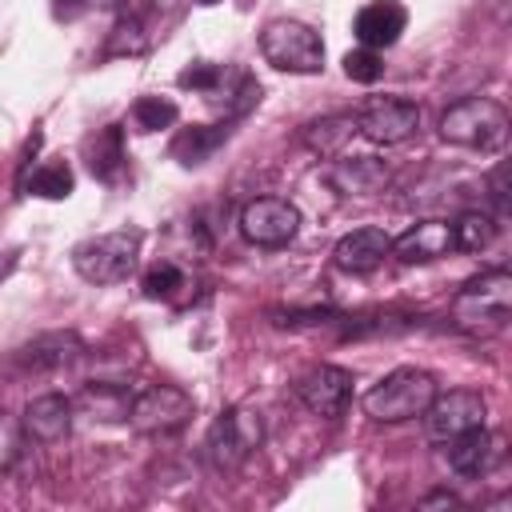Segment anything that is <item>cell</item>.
Instances as JSON below:
<instances>
[{
    "label": "cell",
    "mask_w": 512,
    "mask_h": 512,
    "mask_svg": "<svg viewBox=\"0 0 512 512\" xmlns=\"http://www.w3.org/2000/svg\"><path fill=\"white\" fill-rule=\"evenodd\" d=\"M228 140V124H196V128H180L172 140V156L180 164H204L220 144Z\"/></svg>",
    "instance_id": "cell-20"
},
{
    "label": "cell",
    "mask_w": 512,
    "mask_h": 512,
    "mask_svg": "<svg viewBox=\"0 0 512 512\" xmlns=\"http://www.w3.org/2000/svg\"><path fill=\"white\" fill-rule=\"evenodd\" d=\"M420 508H460V500L452 492H432V496L420 500Z\"/></svg>",
    "instance_id": "cell-31"
},
{
    "label": "cell",
    "mask_w": 512,
    "mask_h": 512,
    "mask_svg": "<svg viewBox=\"0 0 512 512\" xmlns=\"http://www.w3.org/2000/svg\"><path fill=\"white\" fill-rule=\"evenodd\" d=\"M260 440H264V420H260V412H252V408H244V404H232V408H224V412L212 420L208 440H204V456H208L220 472H232V468H240V464L260 448Z\"/></svg>",
    "instance_id": "cell-6"
},
{
    "label": "cell",
    "mask_w": 512,
    "mask_h": 512,
    "mask_svg": "<svg viewBox=\"0 0 512 512\" xmlns=\"http://www.w3.org/2000/svg\"><path fill=\"white\" fill-rule=\"evenodd\" d=\"M496 456H500V440L484 424L480 428H468V432H460L452 440H444V460H448V468L460 480H480L492 468Z\"/></svg>",
    "instance_id": "cell-15"
},
{
    "label": "cell",
    "mask_w": 512,
    "mask_h": 512,
    "mask_svg": "<svg viewBox=\"0 0 512 512\" xmlns=\"http://www.w3.org/2000/svg\"><path fill=\"white\" fill-rule=\"evenodd\" d=\"M176 120H180V108L168 96H140L132 104V124L140 132H160V128H172Z\"/></svg>",
    "instance_id": "cell-25"
},
{
    "label": "cell",
    "mask_w": 512,
    "mask_h": 512,
    "mask_svg": "<svg viewBox=\"0 0 512 512\" xmlns=\"http://www.w3.org/2000/svg\"><path fill=\"white\" fill-rule=\"evenodd\" d=\"M440 392L436 376L424 368H396L384 380H376L364 392V412L376 424H400V420H416L424 416V408L432 404V396Z\"/></svg>",
    "instance_id": "cell-3"
},
{
    "label": "cell",
    "mask_w": 512,
    "mask_h": 512,
    "mask_svg": "<svg viewBox=\"0 0 512 512\" xmlns=\"http://www.w3.org/2000/svg\"><path fill=\"white\" fill-rule=\"evenodd\" d=\"M296 396L312 416L336 420L352 404V372L340 364H316L296 380Z\"/></svg>",
    "instance_id": "cell-11"
},
{
    "label": "cell",
    "mask_w": 512,
    "mask_h": 512,
    "mask_svg": "<svg viewBox=\"0 0 512 512\" xmlns=\"http://www.w3.org/2000/svg\"><path fill=\"white\" fill-rule=\"evenodd\" d=\"M240 232L256 248H284L300 232V208L284 196H256L240 208Z\"/></svg>",
    "instance_id": "cell-9"
},
{
    "label": "cell",
    "mask_w": 512,
    "mask_h": 512,
    "mask_svg": "<svg viewBox=\"0 0 512 512\" xmlns=\"http://www.w3.org/2000/svg\"><path fill=\"white\" fill-rule=\"evenodd\" d=\"M140 260V232H104L88 236L72 248V268L88 284H120L136 272Z\"/></svg>",
    "instance_id": "cell-4"
},
{
    "label": "cell",
    "mask_w": 512,
    "mask_h": 512,
    "mask_svg": "<svg viewBox=\"0 0 512 512\" xmlns=\"http://www.w3.org/2000/svg\"><path fill=\"white\" fill-rule=\"evenodd\" d=\"M144 296L148 300H176L180 296V288H188V276H184V268H176L172 260H160V264H152L148 272H144Z\"/></svg>",
    "instance_id": "cell-26"
},
{
    "label": "cell",
    "mask_w": 512,
    "mask_h": 512,
    "mask_svg": "<svg viewBox=\"0 0 512 512\" xmlns=\"http://www.w3.org/2000/svg\"><path fill=\"white\" fill-rule=\"evenodd\" d=\"M356 136V112H336V116H320L312 124L300 128V144L324 160L344 156V144Z\"/></svg>",
    "instance_id": "cell-19"
},
{
    "label": "cell",
    "mask_w": 512,
    "mask_h": 512,
    "mask_svg": "<svg viewBox=\"0 0 512 512\" xmlns=\"http://www.w3.org/2000/svg\"><path fill=\"white\" fill-rule=\"evenodd\" d=\"M488 416V400L472 388H452V392H436L432 404L424 408V436L432 444H444L468 428H480Z\"/></svg>",
    "instance_id": "cell-10"
},
{
    "label": "cell",
    "mask_w": 512,
    "mask_h": 512,
    "mask_svg": "<svg viewBox=\"0 0 512 512\" xmlns=\"http://www.w3.org/2000/svg\"><path fill=\"white\" fill-rule=\"evenodd\" d=\"M24 188H28L32 196H40V200H68L72 188H76V176H72V168H68L64 160H48V164H40V168L24 180Z\"/></svg>",
    "instance_id": "cell-23"
},
{
    "label": "cell",
    "mask_w": 512,
    "mask_h": 512,
    "mask_svg": "<svg viewBox=\"0 0 512 512\" xmlns=\"http://www.w3.org/2000/svg\"><path fill=\"white\" fill-rule=\"evenodd\" d=\"M448 252H456L452 220H420L404 236L392 240V256L400 264H428V260H440Z\"/></svg>",
    "instance_id": "cell-16"
},
{
    "label": "cell",
    "mask_w": 512,
    "mask_h": 512,
    "mask_svg": "<svg viewBox=\"0 0 512 512\" xmlns=\"http://www.w3.org/2000/svg\"><path fill=\"white\" fill-rule=\"evenodd\" d=\"M152 40H156V32H152V24H148L144 16H124V20L108 32L104 56H108V60H112V56H144V52L152 48Z\"/></svg>",
    "instance_id": "cell-22"
},
{
    "label": "cell",
    "mask_w": 512,
    "mask_h": 512,
    "mask_svg": "<svg viewBox=\"0 0 512 512\" xmlns=\"http://www.w3.org/2000/svg\"><path fill=\"white\" fill-rule=\"evenodd\" d=\"M8 272H12V256H4V260H0V280H4Z\"/></svg>",
    "instance_id": "cell-33"
},
{
    "label": "cell",
    "mask_w": 512,
    "mask_h": 512,
    "mask_svg": "<svg viewBox=\"0 0 512 512\" xmlns=\"http://www.w3.org/2000/svg\"><path fill=\"white\" fill-rule=\"evenodd\" d=\"M512 316V272L508 268H488L452 296V324L476 336L500 332Z\"/></svg>",
    "instance_id": "cell-1"
},
{
    "label": "cell",
    "mask_w": 512,
    "mask_h": 512,
    "mask_svg": "<svg viewBox=\"0 0 512 512\" xmlns=\"http://www.w3.org/2000/svg\"><path fill=\"white\" fill-rule=\"evenodd\" d=\"M192 396L176 384H148L140 392H132L128 400V424L144 436H160V432H176L192 420Z\"/></svg>",
    "instance_id": "cell-7"
},
{
    "label": "cell",
    "mask_w": 512,
    "mask_h": 512,
    "mask_svg": "<svg viewBox=\"0 0 512 512\" xmlns=\"http://www.w3.org/2000/svg\"><path fill=\"white\" fill-rule=\"evenodd\" d=\"M72 416H76V400L60 396V392H44L36 400H28L20 424H24V436L36 440V444H56L72 432Z\"/></svg>",
    "instance_id": "cell-14"
},
{
    "label": "cell",
    "mask_w": 512,
    "mask_h": 512,
    "mask_svg": "<svg viewBox=\"0 0 512 512\" xmlns=\"http://www.w3.org/2000/svg\"><path fill=\"white\" fill-rule=\"evenodd\" d=\"M324 176L340 196H376L392 180V172L380 156H332Z\"/></svg>",
    "instance_id": "cell-13"
},
{
    "label": "cell",
    "mask_w": 512,
    "mask_h": 512,
    "mask_svg": "<svg viewBox=\"0 0 512 512\" xmlns=\"http://www.w3.org/2000/svg\"><path fill=\"white\" fill-rule=\"evenodd\" d=\"M76 12H84V0H60L56 4V16H64V20H72Z\"/></svg>",
    "instance_id": "cell-32"
},
{
    "label": "cell",
    "mask_w": 512,
    "mask_h": 512,
    "mask_svg": "<svg viewBox=\"0 0 512 512\" xmlns=\"http://www.w3.org/2000/svg\"><path fill=\"white\" fill-rule=\"evenodd\" d=\"M388 256H392V236L384 228H372V224L340 236L336 248H332V264L344 268V272H372Z\"/></svg>",
    "instance_id": "cell-18"
},
{
    "label": "cell",
    "mask_w": 512,
    "mask_h": 512,
    "mask_svg": "<svg viewBox=\"0 0 512 512\" xmlns=\"http://www.w3.org/2000/svg\"><path fill=\"white\" fill-rule=\"evenodd\" d=\"M452 236H456V252H484L496 240V220L488 212L468 208L452 220Z\"/></svg>",
    "instance_id": "cell-24"
},
{
    "label": "cell",
    "mask_w": 512,
    "mask_h": 512,
    "mask_svg": "<svg viewBox=\"0 0 512 512\" xmlns=\"http://www.w3.org/2000/svg\"><path fill=\"white\" fill-rule=\"evenodd\" d=\"M24 448V424L12 412H0V472H8L20 460Z\"/></svg>",
    "instance_id": "cell-29"
},
{
    "label": "cell",
    "mask_w": 512,
    "mask_h": 512,
    "mask_svg": "<svg viewBox=\"0 0 512 512\" xmlns=\"http://www.w3.org/2000/svg\"><path fill=\"white\" fill-rule=\"evenodd\" d=\"M120 164H124V128L108 124L88 140V168L96 180H116Z\"/></svg>",
    "instance_id": "cell-21"
},
{
    "label": "cell",
    "mask_w": 512,
    "mask_h": 512,
    "mask_svg": "<svg viewBox=\"0 0 512 512\" xmlns=\"http://www.w3.org/2000/svg\"><path fill=\"white\" fill-rule=\"evenodd\" d=\"M488 188H492L488 196H492V204H496V212L504 216V212H508V188H504V164H500V168L492 172V180H488Z\"/></svg>",
    "instance_id": "cell-30"
},
{
    "label": "cell",
    "mask_w": 512,
    "mask_h": 512,
    "mask_svg": "<svg viewBox=\"0 0 512 512\" xmlns=\"http://www.w3.org/2000/svg\"><path fill=\"white\" fill-rule=\"evenodd\" d=\"M260 52L272 68L280 72H296V76H312L324 68V40L312 24L304 20H268L260 32Z\"/></svg>",
    "instance_id": "cell-5"
},
{
    "label": "cell",
    "mask_w": 512,
    "mask_h": 512,
    "mask_svg": "<svg viewBox=\"0 0 512 512\" xmlns=\"http://www.w3.org/2000/svg\"><path fill=\"white\" fill-rule=\"evenodd\" d=\"M440 136L456 148L472 152H500L508 144V112L492 96H464L444 108Z\"/></svg>",
    "instance_id": "cell-2"
},
{
    "label": "cell",
    "mask_w": 512,
    "mask_h": 512,
    "mask_svg": "<svg viewBox=\"0 0 512 512\" xmlns=\"http://www.w3.org/2000/svg\"><path fill=\"white\" fill-rule=\"evenodd\" d=\"M420 128V104L408 96H372L356 108V132L372 144H404Z\"/></svg>",
    "instance_id": "cell-8"
},
{
    "label": "cell",
    "mask_w": 512,
    "mask_h": 512,
    "mask_svg": "<svg viewBox=\"0 0 512 512\" xmlns=\"http://www.w3.org/2000/svg\"><path fill=\"white\" fill-rule=\"evenodd\" d=\"M80 356H84V340L76 332H40V336H32L28 344H20L8 356V368L20 372V376H36V372L68 368Z\"/></svg>",
    "instance_id": "cell-12"
},
{
    "label": "cell",
    "mask_w": 512,
    "mask_h": 512,
    "mask_svg": "<svg viewBox=\"0 0 512 512\" xmlns=\"http://www.w3.org/2000/svg\"><path fill=\"white\" fill-rule=\"evenodd\" d=\"M200 4H212V0H200Z\"/></svg>",
    "instance_id": "cell-34"
},
{
    "label": "cell",
    "mask_w": 512,
    "mask_h": 512,
    "mask_svg": "<svg viewBox=\"0 0 512 512\" xmlns=\"http://www.w3.org/2000/svg\"><path fill=\"white\" fill-rule=\"evenodd\" d=\"M380 72H384V60H380L376 48H364V44H360L356 52L344 56V76L356 80V84H376Z\"/></svg>",
    "instance_id": "cell-28"
},
{
    "label": "cell",
    "mask_w": 512,
    "mask_h": 512,
    "mask_svg": "<svg viewBox=\"0 0 512 512\" xmlns=\"http://www.w3.org/2000/svg\"><path fill=\"white\" fill-rule=\"evenodd\" d=\"M176 84L180 88H192V92H204L208 100H216L224 88H228V68H220V64H192V68H184L180 76H176Z\"/></svg>",
    "instance_id": "cell-27"
},
{
    "label": "cell",
    "mask_w": 512,
    "mask_h": 512,
    "mask_svg": "<svg viewBox=\"0 0 512 512\" xmlns=\"http://www.w3.org/2000/svg\"><path fill=\"white\" fill-rule=\"evenodd\" d=\"M404 28H408V12H404L400 0H372V4H364V8L356 12V20H352L356 40H360L364 48H376V52H380V48H392Z\"/></svg>",
    "instance_id": "cell-17"
}]
</instances>
